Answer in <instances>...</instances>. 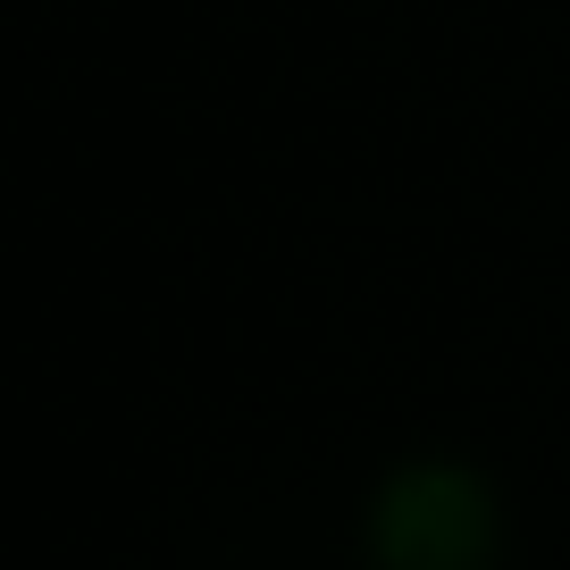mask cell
<instances>
[{
    "label": "cell",
    "instance_id": "6da1fadb",
    "mask_svg": "<svg viewBox=\"0 0 570 570\" xmlns=\"http://www.w3.org/2000/svg\"><path fill=\"white\" fill-rule=\"evenodd\" d=\"M370 570H495L503 562V495L479 462L411 453L361 503Z\"/></svg>",
    "mask_w": 570,
    "mask_h": 570
}]
</instances>
